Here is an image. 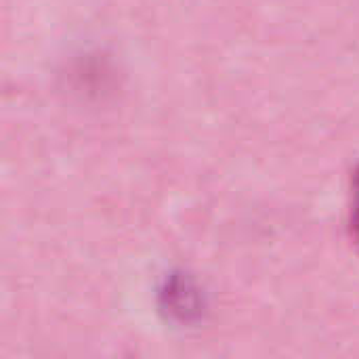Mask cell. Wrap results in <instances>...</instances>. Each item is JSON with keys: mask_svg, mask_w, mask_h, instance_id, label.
<instances>
[{"mask_svg": "<svg viewBox=\"0 0 359 359\" xmlns=\"http://www.w3.org/2000/svg\"><path fill=\"white\" fill-rule=\"evenodd\" d=\"M353 227H355V236L359 240V172L355 179V187H353Z\"/></svg>", "mask_w": 359, "mask_h": 359, "instance_id": "1", "label": "cell"}]
</instances>
